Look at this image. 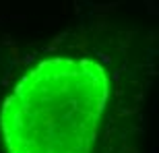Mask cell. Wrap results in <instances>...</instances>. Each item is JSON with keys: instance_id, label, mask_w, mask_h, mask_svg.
<instances>
[{"instance_id": "1", "label": "cell", "mask_w": 159, "mask_h": 153, "mask_svg": "<svg viewBox=\"0 0 159 153\" xmlns=\"http://www.w3.org/2000/svg\"><path fill=\"white\" fill-rule=\"evenodd\" d=\"M110 97L106 68L87 56H50L0 106L6 153H93Z\"/></svg>"}]
</instances>
